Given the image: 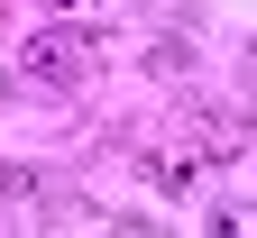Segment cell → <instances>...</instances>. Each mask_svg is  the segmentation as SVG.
Returning <instances> with one entry per match:
<instances>
[{
	"label": "cell",
	"instance_id": "1",
	"mask_svg": "<svg viewBox=\"0 0 257 238\" xmlns=\"http://www.w3.org/2000/svg\"><path fill=\"white\" fill-rule=\"evenodd\" d=\"M92 55H101V46H92L83 28H37V37H28V55H19V74L37 83V92H74V83L92 74Z\"/></svg>",
	"mask_w": 257,
	"mask_h": 238
},
{
	"label": "cell",
	"instance_id": "2",
	"mask_svg": "<svg viewBox=\"0 0 257 238\" xmlns=\"http://www.w3.org/2000/svg\"><path fill=\"white\" fill-rule=\"evenodd\" d=\"M0 201H10V211H37V220L74 211V192H55L46 174H28V165H10V174H0Z\"/></svg>",
	"mask_w": 257,
	"mask_h": 238
},
{
	"label": "cell",
	"instance_id": "3",
	"mask_svg": "<svg viewBox=\"0 0 257 238\" xmlns=\"http://www.w3.org/2000/svg\"><path fill=\"white\" fill-rule=\"evenodd\" d=\"M193 147H202V165H230L239 156V119L230 110H202V119H193Z\"/></svg>",
	"mask_w": 257,
	"mask_h": 238
},
{
	"label": "cell",
	"instance_id": "4",
	"mask_svg": "<svg viewBox=\"0 0 257 238\" xmlns=\"http://www.w3.org/2000/svg\"><path fill=\"white\" fill-rule=\"evenodd\" d=\"M147 174L166 183V192H193V183H202V147H184V156H147Z\"/></svg>",
	"mask_w": 257,
	"mask_h": 238
},
{
	"label": "cell",
	"instance_id": "5",
	"mask_svg": "<svg viewBox=\"0 0 257 238\" xmlns=\"http://www.w3.org/2000/svg\"><path fill=\"white\" fill-rule=\"evenodd\" d=\"M211 238H257V211H248V201H220V211H211Z\"/></svg>",
	"mask_w": 257,
	"mask_h": 238
},
{
	"label": "cell",
	"instance_id": "6",
	"mask_svg": "<svg viewBox=\"0 0 257 238\" xmlns=\"http://www.w3.org/2000/svg\"><path fill=\"white\" fill-rule=\"evenodd\" d=\"M37 10H46V19H64V10H83V0H37Z\"/></svg>",
	"mask_w": 257,
	"mask_h": 238
},
{
	"label": "cell",
	"instance_id": "7",
	"mask_svg": "<svg viewBox=\"0 0 257 238\" xmlns=\"http://www.w3.org/2000/svg\"><path fill=\"white\" fill-rule=\"evenodd\" d=\"M248 110H257V46H248Z\"/></svg>",
	"mask_w": 257,
	"mask_h": 238
}]
</instances>
